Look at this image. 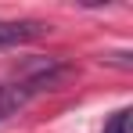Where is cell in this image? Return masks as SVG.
I'll list each match as a JSON object with an SVG mask.
<instances>
[{
    "instance_id": "1",
    "label": "cell",
    "mask_w": 133,
    "mask_h": 133,
    "mask_svg": "<svg viewBox=\"0 0 133 133\" xmlns=\"http://www.w3.org/2000/svg\"><path fill=\"white\" fill-rule=\"evenodd\" d=\"M47 29L50 25L32 22V18H25V22H0V47H15V43H25V40H36Z\"/></svg>"
},
{
    "instance_id": "3",
    "label": "cell",
    "mask_w": 133,
    "mask_h": 133,
    "mask_svg": "<svg viewBox=\"0 0 133 133\" xmlns=\"http://www.w3.org/2000/svg\"><path fill=\"white\" fill-rule=\"evenodd\" d=\"M130 126H133V111H130V108H119L108 122H104L101 133H130Z\"/></svg>"
},
{
    "instance_id": "2",
    "label": "cell",
    "mask_w": 133,
    "mask_h": 133,
    "mask_svg": "<svg viewBox=\"0 0 133 133\" xmlns=\"http://www.w3.org/2000/svg\"><path fill=\"white\" fill-rule=\"evenodd\" d=\"M25 101H29V94H25L18 83H15V87H0V122L11 119V115H18V108H22Z\"/></svg>"
}]
</instances>
